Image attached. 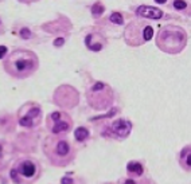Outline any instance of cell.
I'll list each match as a JSON object with an SVG mask.
<instances>
[{
	"mask_svg": "<svg viewBox=\"0 0 191 184\" xmlns=\"http://www.w3.org/2000/svg\"><path fill=\"white\" fill-rule=\"evenodd\" d=\"M156 3H159V4H163V3H165L167 2V0H155Z\"/></svg>",
	"mask_w": 191,
	"mask_h": 184,
	"instance_id": "cb8c5ba5",
	"label": "cell"
},
{
	"mask_svg": "<svg viewBox=\"0 0 191 184\" xmlns=\"http://www.w3.org/2000/svg\"><path fill=\"white\" fill-rule=\"evenodd\" d=\"M85 43H86V46H87V47H89L90 50H92V51H100V50L102 49V45H101V43H94V45L92 43V34L86 36Z\"/></svg>",
	"mask_w": 191,
	"mask_h": 184,
	"instance_id": "7c38bea8",
	"label": "cell"
},
{
	"mask_svg": "<svg viewBox=\"0 0 191 184\" xmlns=\"http://www.w3.org/2000/svg\"><path fill=\"white\" fill-rule=\"evenodd\" d=\"M124 184H136V182H135V180H132V179H128V180H125Z\"/></svg>",
	"mask_w": 191,
	"mask_h": 184,
	"instance_id": "7402d4cb",
	"label": "cell"
},
{
	"mask_svg": "<svg viewBox=\"0 0 191 184\" xmlns=\"http://www.w3.org/2000/svg\"><path fill=\"white\" fill-rule=\"evenodd\" d=\"M174 7L176 8V10H184V8L187 7V4H186V2H183V0H175Z\"/></svg>",
	"mask_w": 191,
	"mask_h": 184,
	"instance_id": "2e32d148",
	"label": "cell"
},
{
	"mask_svg": "<svg viewBox=\"0 0 191 184\" xmlns=\"http://www.w3.org/2000/svg\"><path fill=\"white\" fill-rule=\"evenodd\" d=\"M136 14L142 18H145V19H160L163 16V12L159 10V8H155V7H148V5H142V7L137 8Z\"/></svg>",
	"mask_w": 191,
	"mask_h": 184,
	"instance_id": "ba28073f",
	"label": "cell"
},
{
	"mask_svg": "<svg viewBox=\"0 0 191 184\" xmlns=\"http://www.w3.org/2000/svg\"><path fill=\"white\" fill-rule=\"evenodd\" d=\"M20 36L23 39H30L31 38V31L29 28H22L20 30Z\"/></svg>",
	"mask_w": 191,
	"mask_h": 184,
	"instance_id": "e0dca14e",
	"label": "cell"
},
{
	"mask_svg": "<svg viewBox=\"0 0 191 184\" xmlns=\"http://www.w3.org/2000/svg\"><path fill=\"white\" fill-rule=\"evenodd\" d=\"M40 120H42V112H40L39 106L35 105H30L29 110L24 114L19 116V125L24 128H34L39 125Z\"/></svg>",
	"mask_w": 191,
	"mask_h": 184,
	"instance_id": "5b68a950",
	"label": "cell"
},
{
	"mask_svg": "<svg viewBox=\"0 0 191 184\" xmlns=\"http://www.w3.org/2000/svg\"><path fill=\"white\" fill-rule=\"evenodd\" d=\"M179 164L186 171H191V145L186 146L180 151L179 155Z\"/></svg>",
	"mask_w": 191,
	"mask_h": 184,
	"instance_id": "9c48e42d",
	"label": "cell"
},
{
	"mask_svg": "<svg viewBox=\"0 0 191 184\" xmlns=\"http://www.w3.org/2000/svg\"><path fill=\"white\" fill-rule=\"evenodd\" d=\"M127 171H128V173L135 175V176H142L144 172V168H143L142 163L131 161V163H128V165H127Z\"/></svg>",
	"mask_w": 191,
	"mask_h": 184,
	"instance_id": "30bf717a",
	"label": "cell"
},
{
	"mask_svg": "<svg viewBox=\"0 0 191 184\" xmlns=\"http://www.w3.org/2000/svg\"><path fill=\"white\" fill-rule=\"evenodd\" d=\"M7 51H8V49L5 47V46H0V59H3L7 55Z\"/></svg>",
	"mask_w": 191,
	"mask_h": 184,
	"instance_id": "ffe728a7",
	"label": "cell"
},
{
	"mask_svg": "<svg viewBox=\"0 0 191 184\" xmlns=\"http://www.w3.org/2000/svg\"><path fill=\"white\" fill-rule=\"evenodd\" d=\"M104 11H105L104 5L100 4V3H96V4L93 5V8H92V12H93V15H94V16H97V15H101Z\"/></svg>",
	"mask_w": 191,
	"mask_h": 184,
	"instance_id": "9a60e30c",
	"label": "cell"
},
{
	"mask_svg": "<svg viewBox=\"0 0 191 184\" xmlns=\"http://www.w3.org/2000/svg\"><path fill=\"white\" fill-rule=\"evenodd\" d=\"M111 22L114 24H123L124 20H123V16H121L118 12H113V14L111 15Z\"/></svg>",
	"mask_w": 191,
	"mask_h": 184,
	"instance_id": "5bb4252c",
	"label": "cell"
},
{
	"mask_svg": "<svg viewBox=\"0 0 191 184\" xmlns=\"http://www.w3.org/2000/svg\"><path fill=\"white\" fill-rule=\"evenodd\" d=\"M156 42L163 51L176 54L182 51L186 45V34L178 27H165L159 31Z\"/></svg>",
	"mask_w": 191,
	"mask_h": 184,
	"instance_id": "3957f363",
	"label": "cell"
},
{
	"mask_svg": "<svg viewBox=\"0 0 191 184\" xmlns=\"http://www.w3.org/2000/svg\"><path fill=\"white\" fill-rule=\"evenodd\" d=\"M49 128H50V132H51L54 136L63 135L65 132H69V130H70L71 122H70V120H62V117H61L59 120L49 124Z\"/></svg>",
	"mask_w": 191,
	"mask_h": 184,
	"instance_id": "52a82bcc",
	"label": "cell"
},
{
	"mask_svg": "<svg viewBox=\"0 0 191 184\" xmlns=\"http://www.w3.org/2000/svg\"><path fill=\"white\" fill-rule=\"evenodd\" d=\"M74 137H76V140L78 142H84L87 137H89V130H87L86 128H84V126L77 128L76 132H74Z\"/></svg>",
	"mask_w": 191,
	"mask_h": 184,
	"instance_id": "8fae6325",
	"label": "cell"
},
{
	"mask_svg": "<svg viewBox=\"0 0 191 184\" xmlns=\"http://www.w3.org/2000/svg\"><path fill=\"white\" fill-rule=\"evenodd\" d=\"M61 184H74V180L71 179V177L65 176V177H62L61 179Z\"/></svg>",
	"mask_w": 191,
	"mask_h": 184,
	"instance_id": "d6986e66",
	"label": "cell"
},
{
	"mask_svg": "<svg viewBox=\"0 0 191 184\" xmlns=\"http://www.w3.org/2000/svg\"><path fill=\"white\" fill-rule=\"evenodd\" d=\"M4 67L12 77L26 78L38 69V58L29 50H16L5 59Z\"/></svg>",
	"mask_w": 191,
	"mask_h": 184,
	"instance_id": "7a4b0ae2",
	"label": "cell"
},
{
	"mask_svg": "<svg viewBox=\"0 0 191 184\" xmlns=\"http://www.w3.org/2000/svg\"><path fill=\"white\" fill-rule=\"evenodd\" d=\"M43 152L49 161L55 167H63L74 160V148L65 137L54 136L46 139L43 144Z\"/></svg>",
	"mask_w": 191,
	"mask_h": 184,
	"instance_id": "6da1fadb",
	"label": "cell"
},
{
	"mask_svg": "<svg viewBox=\"0 0 191 184\" xmlns=\"http://www.w3.org/2000/svg\"><path fill=\"white\" fill-rule=\"evenodd\" d=\"M0 23H2V20H0Z\"/></svg>",
	"mask_w": 191,
	"mask_h": 184,
	"instance_id": "d4e9b609",
	"label": "cell"
},
{
	"mask_svg": "<svg viewBox=\"0 0 191 184\" xmlns=\"http://www.w3.org/2000/svg\"><path fill=\"white\" fill-rule=\"evenodd\" d=\"M3 152H4V148H3V144H0V159L3 156Z\"/></svg>",
	"mask_w": 191,
	"mask_h": 184,
	"instance_id": "603a6c76",
	"label": "cell"
},
{
	"mask_svg": "<svg viewBox=\"0 0 191 184\" xmlns=\"http://www.w3.org/2000/svg\"><path fill=\"white\" fill-rule=\"evenodd\" d=\"M15 171L19 176V184H32L38 180L42 169H40V165L36 160L26 157L18 161Z\"/></svg>",
	"mask_w": 191,
	"mask_h": 184,
	"instance_id": "277c9868",
	"label": "cell"
},
{
	"mask_svg": "<svg viewBox=\"0 0 191 184\" xmlns=\"http://www.w3.org/2000/svg\"><path fill=\"white\" fill-rule=\"evenodd\" d=\"M132 130V124L127 120H116L109 128V135L116 139H125Z\"/></svg>",
	"mask_w": 191,
	"mask_h": 184,
	"instance_id": "8992f818",
	"label": "cell"
},
{
	"mask_svg": "<svg viewBox=\"0 0 191 184\" xmlns=\"http://www.w3.org/2000/svg\"><path fill=\"white\" fill-rule=\"evenodd\" d=\"M153 35V28L151 26H145L143 30V40L147 42V40H151Z\"/></svg>",
	"mask_w": 191,
	"mask_h": 184,
	"instance_id": "4fadbf2b",
	"label": "cell"
},
{
	"mask_svg": "<svg viewBox=\"0 0 191 184\" xmlns=\"http://www.w3.org/2000/svg\"><path fill=\"white\" fill-rule=\"evenodd\" d=\"M116 112H117V109H112L111 110V113H108V114H105V116H98V117H94L93 120H98V118H106V117H112L113 114H116Z\"/></svg>",
	"mask_w": 191,
	"mask_h": 184,
	"instance_id": "ac0fdd59",
	"label": "cell"
},
{
	"mask_svg": "<svg viewBox=\"0 0 191 184\" xmlns=\"http://www.w3.org/2000/svg\"><path fill=\"white\" fill-rule=\"evenodd\" d=\"M63 43H65L63 38H58V39L54 40V46H55V47H61V46H63Z\"/></svg>",
	"mask_w": 191,
	"mask_h": 184,
	"instance_id": "44dd1931",
	"label": "cell"
}]
</instances>
